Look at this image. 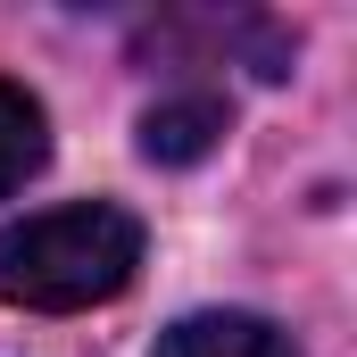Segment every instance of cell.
Wrapping results in <instances>:
<instances>
[{
	"mask_svg": "<svg viewBox=\"0 0 357 357\" xmlns=\"http://www.w3.org/2000/svg\"><path fill=\"white\" fill-rule=\"evenodd\" d=\"M142 274V216L116 199L42 208L0 233V299L25 316H75Z\"/></svg>",
	"mask_w": 357,
	"mask_h": 357,
	"instance_id": "1",
	"label": "cell"
},
{
	"mask_svg": "<svg viewBox=\"0 0 357 357\" xmlns=\"http://www.w3.org/2000/svg\"><path fill=\"white\" fill-rule=\"evenodd\" d=\"M150 357H299V349H291V333H282V324H266V316H241V307H199V316L167 324Z\"/></svg>",
	"mask_w": 357,
	"mask_h": 357,
	"instance_id": "2",
	"label": "cell"
},
{
	"mask_svg": "<svg viewBox=\"0 0 357 357\" xmlns=\"http://www.w3.org/2000/svg\"><path fill=\"white\" fill-rule=\"evenodd\" d=\"M216 133H225V100H208V91H175V100L142 108V158H158V167L208 158Z\"/></svg>",
	"mask_w": 357,
	"mask_h": 357,
	"instance_id": "3",
	"label": "cell"
},
{
	"mask_svg": "<svg viewBox=\"0 0 357 357\" xmlns=\"http://www.w3.org/2000/svg\"><path fill=\"white\" fill-rule=\"evenodd\" d=\"M42 158H50V116H42V100L25 84H0V199L42 175Z\"/></svg>",
	"mask_w": 357,
	"mask_h": 357,
	"instance_id": "4",
	"label": "cell"
}]
</instances>
